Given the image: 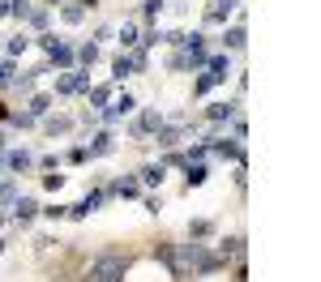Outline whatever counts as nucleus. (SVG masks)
<instances>
[{
    "instance_id": "nucleus-1",
    "label": "nucleus",
    "mask_w": 321,
    "mask_h": 282,
    "mask_svg": "<svg viewBox=\"0 0 321 282\" xmlns=\"http://www.w3.org/2000/svg\"><path fill=\"white\" fill-rule=\"evenodd\" d=\"M90 278L94 282H120L124 278V261H120V256H103V261H94Z\"/></svg>"
},
{
    "instance_id": "nucleus-2",
    "label": "nucleus",
    "mask_w": 321,
    "mask_h": 282,
    "mask_svg": "<svg viewBox=\"0 0 321 282\" xmlns=\"http://www.w3.org/2000/svg\"><path fill=\"white\" fill-rule=\"evenodd\" d=\"M5 167H9V171H26V167H30V154H26V150L5 154Z\"/></svg>"
},
{
    "instance_id": "nucleus-3",
    "label": "nucleus",
    "mask_w": 321,
    "mask_h": 282,
    "mask_svg": "<svg viewBox=\"0 0 321 282\" xmlns=\"http://www.w3.org/2000/svg\"><path fill=\"white\" fill-rule=\"evenodd\" d=\"M163 124V116L159 112H141V120H137V133H150V128H159Z\"/></svg>"
},
{
    "instance_id": "nucleus-4",
    "label": "nucleus",
    "mask_w": 321,
    "mask_h": 282,
    "mask_svg": "<svg viewBox=\"0 0 321 282\" xmlns=\"http://www.w3.org/2000/svg\"><path fill=\"white\" fill-rule=\"evenodd\" d=\"M236 116V103H214L210 107V120H231Z\"/></svg>"
},
{
    "instance_id": "nucleus-5",
    "label": "nucleus",
    "mask_w": 321,
    "mask_h": 282,
    "mask_svg": "<svg viewBox=\"0 0 321 282\" xmlns=\"http://www.w3.org/2000/svg\"><path fill=\"white\" fill-rule=\"evenodd\" d=\"M90 154H112V133H99L94 145H90Z\"/></svg>"
},
{
    "instance_id": "nucleus-6",
    "label": "nucleus",
    "mask_w": 321,
    "mask_h": 282,
    "mask_svg": "<svg viewBox=\"0 0 321 282\" xmlns=\"http://www.w3.org/2000/svg\"><path fill=\"white\" fill-rule=\"evenodd\" d=\"M223 39H227V47H244V26H231Z\"/></svg>"
},
{
    "instance_id": "nucleus-7",
    "label": "nucleus",
    "mask_w": 321,
    "mask_h": 282,
    "mask_svg": "<svg viewBox=\"0 0 321 282\" xmlns=\"http://www.w3.org/2000/svg\"><path fill=\"white\" fill-rule=\"evenodd\" d=\"M227 13H231V5H227V0H219V5L210 9V21H227Z\"/></svg>"
},
{
    "instance_id": "nucleus-8",
    "label": "nucleus",
    "mask_w": 321,
    "mask_h": 282,
    "mask_svg": "<svg viewBox=\"0 0 321 282\" xmlns=\"http://www.w3.org/2000/svg\"><path fill=\"white\" fill-rule=\"evenodd\" d=\"M34 210H39V205H34V197H22V201H17V218H30Z\"/></svg>"
},
{
    "instance_id": "nucleus-9",
    "label": "nucleus",
    "mask_w": 321,
    "mask_h": 282,
    "mask_svg": "<svg viewBox=\"0 0 321 282\" xmlns=\"http://www.w3.org/2000/svg\"><path fill=\"white\" fill-rule=\"evenodd\" d=\"M13 73H17V69H13V64H9V60H5V64H0V85H13V81H17Z\"/></svg>"
},
{
    "instance_id": "nucleus-10",
    "label": "nucleus",
    "mask_w": 321,
    "mask_h": 282,
    "mask_svg": "<svg viewBox=\"0 0 321 282\" xmlns=\"http://www.w3.org/2000/svg\"><path fill=\"white\" fill-rule=\"evenodd\" d=\"M133 107H137V103H133V99H129V94H124V99H120V103L112 107V116H129V112H133Z\"/></svg>"
},
{
    "instance_id": "nucleus-11",
    "label": "nucleus",
    "mask_w": 321,
    "mask_h": 282,
    "mask_svg": "<svg viewBox=\"0 0 321 282\" xmlns=\"http://www.w3.org/2000/svg\"><path fill=\"white\" fill-rule=\"evenodd\" d=\"M141 176H146V184H163V167H146Z\"/></svg>"
},
{
    "instance_id": "nucleus-12",
    "label": "nucleus",
    "mask_w": 321,
    "mask_h": 282,
    "mask_svg": "<svg viewBox=\"0 0 321 282\" xmlns=\"http://www.w3.org/2000/svg\"><path fill=\"white\" fill-rule=\"evenodd\" d=\"M201 180H206V167H201V163L188 167V184H201Z\"/></svg>"
},
{
    "instance_id": "nucleus-13",
    "label": "nucleus",
    "mask_w": 321,
    "mask_h": 282,
    "mask_svg": "<svg viewBox=\"0 0 321 282\" xmlns=\"http://www.w3.org/2000/svg\"><path fill=\"white\" fill-rule=\"evenodd\" d=\"M176 141H180V133H176V128H167V133H163V137H159V145H167V150H172Z\"/></svg>"
},
{
    "instance_id": "nucleus-14",
    "label": "nucleus",
    "mask_w": 321,
    "mask_h": 282,
    "mask_svg": "<svg viewBox=\"0 0 321 282\" xmlns=\"http://www.w3.org/2000/svg\"><path fill=\"white\" fill-rule=\"evenodd\" d=\"M47 107H52V103H47V99H43V94H39V99H34V103H30V116H43V112H47Z\"/></svg>"
},
{
    "instance_id": "nucleus-15",
    "label": "nucleus",
    "mask_w": 321,
    "mask_h": 282,
    "mask_svg": "<svg viewBox=\"0 0 321 282\" xmlns=\"http://www.w3.org/2000/svg\"><path fill=\"white\" fill-rule=\"evenodd\" d=\"M65 21H81V5H69L65 9Z\"/></svg>"
},
{
    "instance_id": "nucleus-16",
    "label": "nucleus",
    "mask_w": 321,
    "mask_h": 282,
    "mask_svg": "<svg viewBox=\"0 0 321 282\" xmlns=\"http://www.w3.org/2000/svg\"><path fill=\"white\" fill-rule=\"evenodd\" d=\"M120 43H124V47H129V43H137V30H133V26H124V30H120Z\"/></svg>"
},
{
    "instance_id": "nucleus-17",
    "label": "nucleus",
    "mask_w": 321,
    "mask_h": 282,
    "mask_svg": "<svg viewBox=\"0 0 321 282\" xmlns=\"http://www.w3.org/2000/svg\"><path fill=\"white\" fill-rule=\"evenodd\" d=\"M163 5H167V0H146V13L154 17V13H159V9H163Z\"/></svg>"
},
{
    "instance_id": "nucleus-18",
    "label": "nucleus",
    "mask_w": 321,
    "mask_h": 282,
    "mask_svg": "<svg viewBox=\"0 0 321 282\" xmlns=\"http://www.w3.org/2000/svg\"><path fill=\"white\" fill-rule=\"evenodd\" d=\"M9 5H13V0H0V13H9Z\"/></svg>"
}]
</instances>
